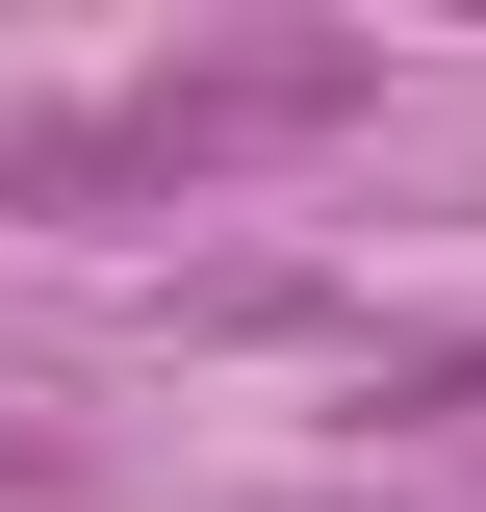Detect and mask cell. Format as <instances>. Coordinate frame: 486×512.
<instances>
[{"label": "cell", "instance_id": "cell-1", "mask_svg": "<svg viewBox=\"0 0 486 512\" xmlns=\"http://www.w3.org/2000/svg\"><path fill=\"white\" fill-rule=\"evenodd\" d=\"M333 103H359V52H333V26H307V52H154L128 103L0 128V205H180V180H231V154H307Z\"/></svg>", "mask_w": 486, "mask_h": 512}]
</instances>
